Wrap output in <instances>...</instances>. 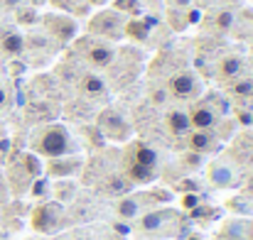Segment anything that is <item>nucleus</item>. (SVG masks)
I'll return each instance as SVG.
<instances>
[{
    "mask_svg": "<svg viewBox=\"0 0 253 240\" xmlns=\"http://www.w3.org/2000/svg\"><path fill=\"white\" fill-rule=\"evenodd\" d=\"M37 152L54 160V157H64L72 155V137L69 130L64 125H47L40 137H37Z\"/></svg>",
    "mask_w": 253,
    "mask_h": 240,
    "instance_id": "nucleus-1",
    "label": "nucleus"
},
{
    "mask_svg": "<svg viewBox=\"0 0 253 240\" xmlns=\"http://www.w3.org/2000/svg\"><path fill=\"white\" fill-rule=\"evenodd\" d=\"M30 223L37 233H52L59 228L62 223V206L59 201H47V204H40L32 216H30Z\"/></svg>",
    "mask_w": 253,
    "mask_h": 240,
    "instance_id": "nucleus-2",
    "label": "nucleus"
},
{
    "mask_svg": "<svg viewBox=\"0 0 253 240\" xmlns=\"http://www.w3.org/2000/svg\"><path fill=\"white\" fill-rule=\"evenodd\" d=\"M88 30H91L93 34H98V37H111V39H116V37H121V32H123V17H121V12H116V10H103V12L93 15V20L88 22Z\"/></svg>",
    "mask_w": 253,
    "mask_h": 240,
    "instance_id": "nucleus-3",
    "label": "nucleus"
},
{
    "mask_svg": "<svg viewBox=\"0 0 253 240\" xmlns=\"http://www.w3.org/2000/svg\"><path fill=\"white\" fill-rule=\"evenodd\" d=\"M98 128L103 130L106 137L118 140V142L121 140H128V135H130V128H128L126 118L118 110H103L101 118H98Z\"/></svg>",
    "mask_w": 253,
    "mask_h": 240,
    "instance_id": "nucleus-4",
    "label": "nucleus"
},
{
    "mask_svg": "<svg viewBox=\"0 0 253 240\" xmlns=\"http://www.w3.org/2000/svg\"><path fill=\"white\" fill-rule=\"evenodd\" d=\"M44 27L59 42H72L77 37V22L72 17H67V15H47L44 17Z\"/></svg>",
    "mask_w": 253,
    "mask_h": 240,
    "instance_id": "nucleus-5",
    "label": "nucleus"
},
{
    "mask_svg": "<svg viewBox=\"0 0 253 240\" xmlns=\"http://www.w3.org/2000/svg\"><path fill=\"white\" fill-rule=\"evenodd\" d=\"M169 93L179 101H187V98H194L199 93V81L192 71H179L174 74L169 81Z\"/></svg>",
    "mask_w": 253,
    "mask_h": 240,
    "instance_id": "nucleus-6",
    "label": "nucleus"
},
{
    "mask_svg": "<svg viewBox=\"0 0 253 240\" xmlns=\"http://www.w3.org/2000/svg\"><path fill=\"white\" fill-rule=\"evenodd\" d=\"M187 115H189V125H192L194 130H214V125H216V120H219L216 108H214L211 103H197Z\"/></svg>",
    "mask_w": 253,
    "mask_h": 240,
    "instance_id": "nucleus-7",
    "label": "nucleus"
},
{
    "mask_svg": "<svg viewBox=\"0 0 253 240\" xmlns=\"http://www.w3.org/2000/svg\"><path fill=\"white\" fill-rule=\"evenodd\" d=\"M44 169H47L49 176H57V179H62V176H72V174H77V171L82 169V160H79V157H72V155L54 157V160L47 162Z\"/></svg>",
    "mask_w": 253,
    "mask_h": 240,
    "instance_id": "nucleus-8",
    "label": "nucleus"
},
{
    "mask_svg": "<svg viewBox=\"0 0 253 240\" xmlns=\"http://www.w3.org/2000/svg\"><path fill=\"white\" fill-rule=\"evenodd\" d=\"M219 147V140L211 130H194L189 135V150L197 155H209Z\"/></svg>",
    "mask_w": 253,
    "mask_h": 240,
    "instance_id": "nucleus-9",
    "label": "nucleus"
},
{
    "mask_svg": "<svg viewBox=\"0 0 253 240\" xmlns=\"http://www.w3.org/2000/svg\"><path fill=\"white\" fill-rule=\"evenodd\" d=\"M86 59H88L91 67L103 69V67H111V64H113L116 52H113L111 44H91V47L86 49Z\"/></svg>",
    "mask_w": 253,
    "mask_h": 240,
    "instance_id": "nucleus-10",
    "label": "nucleus"
},
{
    "mask_svg": "<svg viewBox=\"0 0 253 240\" xmlns=\"http://www.w3.org/2000/svg\"><path fill=\"white\" fill-rule=\"evenodd\" d=\"M0 49L7 57H20L25 52V34L17 32V30H5L0 34Z\"/></svg>",
    "mask_w": 253,
    "mask_h": 240,
    "instance_id": "nucleus-11",
    "label": "nucleus"
},
{
    "mask_svg": "<svg viewBox=\"0 0 253 240\" xmlns=\"http://www.w3.org/2000/svg\"><path fill=\"white\" fill-rule=\"evenodd\" d=\"M165 125H168V130L172 135H187L189 133V115L184 113V110H179V108H174V110H169L168 115H165Z\"/></svg>",
    "mask_w": 253,
    "mask_h": 240,
    "instance_id": "nucleus-12",
    "label": "nucleus"
},
{
    "mask_svg": "<svg viewBox=\"0 0 253 240\" xmlns=\"http://www.w3.org/2000/svg\"><path fill=\"white\" fill-rule=\"evenodd\" d=\"M169 218H172V213H168V211H150V213H145L140 218V228L145 233H158V231L165 228V223Z\"/></svg>",
    "mask_w": 253,
    "mask_h": 240,
    "instance_id": "nucleus-13",
    "label": "nucleus"
},
{
    "mask_svg": "<svg viewBox=\"0 0 253 240\" xmlns=\"http://www.w3.org/2000/svg\"><path fill=\"white\" fill-rule=\"evenodd\" d=\"M126 179H128V181H135V184H145V181H153V179H155V169L143 167V164L130 160L126 164Z\"/></svg>",
    "mask_w": 253,
    "mask_h": 240,
    "instance_id": "nucleus-14",
    "label": "nucleus"
},
{
    "mask_svg": "<svg viewBox=\"0 0 253 240\" xmlns=\"http://www.w3.org/2000/svg\"><path fill=\"white\" fill-rule=\"evenodd\" d=\"M209 179H211L214 186H221V189L234 186V174H231V169H229L226 164H219V162L209 167Z\"/></svg>",
    "mask_w": 253,
    "mask_h": 240,
    "instance_id": "nucleus-15",
    "label": "nucleus"
},
{
    "mask_svg": "<svg viewBox=\"0 0 253 240\" xmlns=\"http://www.w3.org/2000/svg\"><path fill=\"white\" fill-rule=\"evenodd\" d=\"M133 162L155 169V167H158V152H155L153 147L143 145V142H135V147H133Z\"/></svg>",
    "mask_w": 253,
    "mask_h": 240,
    "instance_id": "nucleus-16",
    "label": "nucleus"
},
{
    "mask_svg": "<svg viewBox=\"0 0 253 240\" xmlns=\"http://www.w3.org/2000/svg\"><path fill=\"white\" fill-rule=\"evenodd\" d=\"M241 69H244V62L239 57H224L221 64H219V74L224 79H236L241 74Z\"/></svg>",
    "mask_w": 253,
    "mask_h": 240,
    "instance_id": "nucleus-17",
    "label": "nucleus"
},
{
    "mask_svg": "<svg viewBox=\"0 0 253 240\" xmlns=\"http://www.w3.org/2000/svg\"><path fill=\"white\" fill-rule=\"evenodd\" d=\"M219 236L229 240H246V223L244 221H226Z\"/></svg>",
    "mask_w": 253,
    "mask_h": 240,
    "instance_id": "nucleus-18",
    "label": "nucleus"
},
{
    "mask_svg": "<svg viewBox=\"0 0 253 240\" xmlns=\"http://www.w3.org/2000/svg\"><path fill=\"white\" fill-rule=\"evenodd\" d=\"M82 88L88 96H103L106 93V81L101 79L98 74H86L84 81H82Z\"/></svg>",
    "mask_w": 253,
    "mask_h": 240,
    "instance_id": "nucleus-19",
    "label": "nucleus"
},
{
    "mask_svg": "<svg viewBox=\"0 0 253 240\" xmlns=\"http://www.w3.org/2000/svg\"><path fill=\"white\" fill-rule=\"evenodd\" d=\"M138 208H140V204L135 199H123L118 204V216L121 218H135L138 216Z\"/></svg>",
    "mask_w": 253,
    "mask_h": 240,
    "instance_id": "nucleus-20",
    "label": "nucleus"
},
{
    "mask_svg": "<svg viewBox=\"0 0 253 240\" xmlns=\"http://www.w3.org/2000/svg\"><path fill=\"white\" fill-rule=\"evenodd\" d=\"M234 22H236V15L231 10H221L216 15V30H221V32H229L234 27Z\"/></svg>",
    "mask_w": 253,
    "mask_h": 240,
    "instance_id": "nucleus-21",
    "label": "nucleus"
},
{
    "mask_svg": "<svg viewBox=\"0 0 253 240\" xmlns=\"http://www.w3.org/2000/svg\"><path fill=\"white\" fill-rule=\"evenodd\" d=\"M231 91H234V96H239V98H249V96H253V79L236 81V83L231 86Z\"/></svg>",
    "mask_w": 253,
    "mask_h": 240,
    "instance_id": "nucleus-22",
    "label": "nucleus"
},
{
    "mask_svg": "<svg viewBox=\"0 0 253 240\" xmlns=\"http://www.w3.org/2000/svg\"><path fill=\"white\" fill-rule=\"evenodd\" d=\"M128 34H133L135 39H145L148 37V27L143 22H130L128 25Z\"/></svg>",
    "mask_w": 253,
    "mask_h": 240,
    "instance_id": "nucleus-23",
    "label": "nucleus"
},
{
    "mask_svg": "<svg viewBox=\"0 0 253 240\" xmlns=\"http://www.w3.org/2000/svg\"><path fill=\"white\" fill-rule=\"evenodd\" d=\"M182 204H184V208H194V206L199 204V199H197L194 194H187V196L182 199Z\"/></svg>",
    "mask_w": 253,
    "mask_h": 240,
    "instance_id": "nucleus-24",
    "label": "nucleus"
},
{
    "mask_svg": "<svg viewBox=\"0 0 253 240\" xmlns=\"http://www.w3.org/2000/svg\"><path fill=\"white\" fill-rule=\"evenodd\" d=\"M244 194H246V196H253V174H251V176H249V179H246V186H244Z\"/></svg>",
    "mask_w": 253,
    "mask_h": 240,
    "instance_id": "nucleus-25",
    "label": "nucleus"
},
{
    "mask_svg": "<svg viewBox=\"0 0 253 240\" xmlns=\"http://www.w3.org/2000/svg\"><path fill=\"white\" fill-rule=\"evenodd\" d=\"M0 5H5V7H17L20 0H0Z\"/></svg>",
    "mask_w": 253,
    "mask_h": 240,
    "instance_id": "nucleus-26",
    "label": "nucleus"
},
{
    "mask_svg": "<svg viewBox=\"0 0 253 240\" xmlns=\"http://www.w3.org/2000/svg\"><path fill=\"white\" fill-rule=\"evenodd\" d=\"M5 103H7V91H5V88L0 86V108H2Z\"/></svg>",
    "mask_w": 253,
    "mask_h": 240,
    "instance_id": "nucleus-27",
    "label": "nucleus"
},
{
    "mask_svg": "<svg viewBox=\"0 0 253 240\" xmlns=\"http://www.w3.org/2000/svg\"><path fill=\"white\" fill-rule=\"evenodd\" d=\"M246 240H253V221L246 223Z\"/></svg>",
    "mask_w": 253,
    "mask_h": 240,
    "instance_id": "nucleus-28",
    "label": "nucleus"
},
{
    "mask_svg": "<svg viewBox=\"0 0 253 240\" xmlns=\"http://www.w3.org/2000/svg\"><path fill=\"white\" fill-rule=\"evenodd\" d=\"M5 199V181H2V176H0V201Z\"/></svg>",
    "mask_w": 253,
    "mask_h": 240,
    "instance_id": "nucleus-29",
    "label": "nucleus"
},
{
    "mask_svg": "<svg viewBox=\"0 0 253 240\" xmlns=\"http://www.w3.org/2000/svg\"><path fill=\"white\" fill-rule=\"evenodd\" d=\"M174 2H177V5H189L192 0H174Z\"/></svg>",
    "mask_w": 253,
    "mask_h": 240,
    "instance_id": "nucleus-30",
    "label": "nucleus"
},
{
    "mask_svg": "<svg viewBox=\"0 0 253 240\" xmlns=\"http://www.w3.org/2000/svg\"><path fill=\"white\" fill-rule=\"evenodd\" d=\"M91 2H96V5H98V2H103V0H91Z\"/></svg>",
    "mask_w": 253,
    "mask_h": 240,
    "instance_id": "nucleus-31",
    "label": "nucleus"
}]
</instances>
